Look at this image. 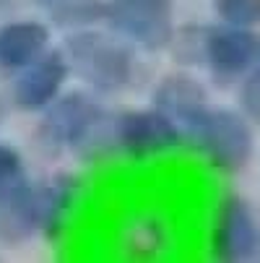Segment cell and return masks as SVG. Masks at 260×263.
<instances>
[{
    "mask_svg": "<svg viewBox=\"0 0 260 263\" xmlns=\"http://www.w3.org/2000/svg\"><path fill=\"white\" fill-rule=\"evenodd\" d=\"M68 65L102 91L123 89L133 79V52L112 36L81 31L65 45Z\"/></svg>",
    "mask_w": 260,
    "mask_h": 263,
    "instance_id": "cell-1",
    "label": "cell"
},
{
    "mask_svg": "<svg viewBox=\"0 0 260 263\" xmlns=\"http://www.w3.org/2000/svg\"><path fill=\"white\" fill-rule=\"evenodd\" d=\"M104 18L120 36L146 50H159L172 40V0H109Z\"/></svg>",
    "mask_w": 260,
    "mask_h": 263,
    "instance_id": "cell-2",
    "label": "cell"
},
{
    "mask_svg": "<svg viewBox=\"0 0 260 263\" xmlns=\"http://www.w3.org/2000/svg\"><path fill=\"white\" fill-rule=\"evenodd\" d=\"M190 138L216 167L224 170H239L252 154V133L247 123L229 109H208Z\"/></svg>",
    "mask_w": 260,
    "mask_h": 263,
    "instance_id": "cell-3",
    "label": "cell"
},
{
    "mask_svg": "<svg viewBox=\"0 0 260 263\" xmlns=\"http://www.w3.org/2000/svg\"><path fill=\"white\" fill-rule=\"evenodd\" d=\"M102 120L99 104L86 94H65L47 104V112L39 123V138L52 146H76L81 143Z\"/></svg>",
    "mask_w": 260,
    "mask_h": 263,
    "instance_id": "cell-4",
    "label": "cell"
},
{
    "mask_svg": "<svg viewBox=\"0 0 260 263\" xmlns=\"http://www.w3.org/2000/svg\"><path fill=\"white\" fill-rule=\"evenodd\" d=\"M177 141H179V125L162 109L125 112L117 120V143L128 154L135 157L159 154L177 146Z\"/></svg>",
    "mask_w": 260,
    "mask_h": 263,
    "instance_id": "cell-5",
    "label": "cell"
},
{
    "mask_svg": "<svg viewBox=\"0 0 260 263\" xmlns=\"http://www.w3.org/2000/svg\"><path fill=\"white\" fill-rule=\"evenodd\" d=\"M70 65L65 52H45L26 68H21L18 79L13 84V99L21 109L36 112L52 104L68 79Z\"/></svg>",
    "mask_w": 260,
    "mask_h": 263,
    "instance_id": "cell-6",
    "label": "cell"
},
{
    "mask_svg": "<svg viewBox=\"0 0 260 263\" xmlns=\"http://www.w3.org/2000/svg\"><path fill=\"white\" fill-rule=\"evenodd\" d=\"M206 60L218 76H239L260 63V36L247 26H221L206 36Z\"/></svg>",
    "mask_w": 260,
    "mask_h": 263,
    "instance_id": "cell-7",
    "label": "cell"
},
{
    "mask_svg": "<svg viewBox=\"0 0 260 263\" xmlns=\"http://www.w3.org/2000/svg\"><path fill=\"white\" fill-rule=\"evenodd\" d=\"M216 255L224 260H245L257 248V227L245 201L227 198L218 209L216 230H213Z\"/></svg>",
    "mask_w": 260,
    "mask_h": 263,
    "instance_id": "cell-8",
    "label": "cell"
},
{
    "mask_svg": "<svg viewBox=\"0 0 260 263\" xmlns=\"http://www.w3.org/2000/svg\"><path fill=\"white\" fill-rule=\"evenodd\" d=\"M154 102L177 125H182L188 136L198 128V123L208 112L203 89L188 76H169L167 81H162L154 94Z\"/></svg>",
    "mask_w": 260,
    "mask_h": 263,
    "instance_id": "cell-9",
    "label": "cell"
},
{
    "mask_svg": "<svg viewBox=\"0 0 260 263\" xmlns=\"http://www.w3.org/2000/svg\"><path fill=\"white\" fill-rule=\"evenodd\" d=\"M50 45V29L39 21H13L0 29V68L21 70L42 58Z\"/></svg>",
    "mask_w": 260,
    "mask_h": 263,
    "instance_id": "cell-10",
    "label": "cell"
},
{
    "mask_svg": "<svg viewBox=\"0 0 260 263\" xmlns=\"http://www.w3.org/2000/svg\"><path fill=\"white\" fill-rule=\"evenodd\" d=\"M29 187V175L16 148L0 143V203L24 193Z\"/></svg>",
    "mask_w": 260,
    "mask_h": 263,
    "instance_id": "cell-11",
    "label": "cell"
},
{
    "mask_svg": "<svg viewBox=\"0 0 260 263\" xmlns=\"http://www.w3.org/2000/svg\"><path fill=\"white\" fill-rule=\"evenodd\" d=\"M216 13L227 24L252 26L260 21V0H213Z\"/></svg>",
    "mask_w": 260,
    "mask_h": 263,
    "instance_id": "cell-12",
    "label": "cell"
},
{
    "mask_svg": "<svg viewBox=\"0 0 260 263\" xmlns=\"http://www.w3.org/2000/svg\"><path fill=\"white\" fill-rule=\"evenodd\" d=\"M242 107H245V112L255 120V123H260V65L247 76V81L242 84Z\"/></svg>",
    "mask_w": 260,
    "mask_h": 263,
    "instance_id": "cell-13",
    "label": "cell"
},
{
    "mask_svg": "<svg viewBox=\"0 0 260 263\" xmlns=\"http://www.w3.org/2000/svg\"><path fill=\"white\" fill-rule=\"evenodd\" d=\"M42 3H57V0H42Z\"/></svg>",
    "mask_w": 260,
    "mask_h": 263,
    "instance_id": "cell-14",
    "label": "cell"
},
{
    "mask_svg": "<svg viewBox=\"0 0 260 263\" xmlns=\"http://www.w3.org/2000/svg\"><path fill=\"white\" fill-rule=\"evenodd\" d=\"M0 3H3V0H0Z\"/></svg>",
    "mask_w": 260,
    "mask_h": 263,
    "instance_id": "cell-15",
    "label": "cell"
}]
</instances>
